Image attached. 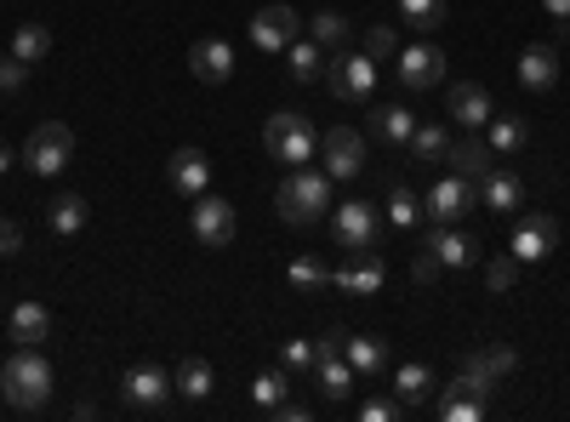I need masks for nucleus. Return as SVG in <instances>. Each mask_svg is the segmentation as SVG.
<instances>
[{"label": "nucleus", "mask_w": 570, "mask_h": 422, "mask_svg": "<svg viewBox=\"0 0 570 422\" xmlns=\"http://www.w3.org/2000/svg\"><path fill=\"white\" fill-rule=\"evenodd\" d=\"M0 394H7L12 411H40L46 400H52V360H46L40 349H23L0 365Z\"/></svg>", "instance_id": "1"}, {"label": "nucleus", "mask_w": 570, "mask_h": 422, "mask_svg": "<svg viewBox=\"0 0 570 422\" xmlns=\"http://www.w3.org/2000/svg\"><path fill=\"white\" fill-rule=\"evenodd\" d=\"M325 206H331V177L325 171H308V166H292V171H285V183L274 189V212H279V223H292V228L320 223Z\"/></svg>", "instance_id": "2"}, {"label": "nucleus", "mask_w": 570, "mask_h": 422, "mask_svg": "<svg viewBox=\"0 0 570 422\" xmlns=\"http://www.w3.org/2000/svg\"><path fill=\"white\" fill-rule=\"evenodd\" d=\"M263 149L292 171V166H308L320 155V131H314V120L303 109H274L268 126H263Z\"/></svg>", "instance_id": "3"}, {"label": "nucleus", "mask_w": 570, "mask_h": 422, "mask_svg": "<svg viewBox=\"0 0 570 422\" xmlns=\"http://www.w3.org/2000/svg\"><path fill=\"white\" fill-rule=\"evenodd\" d=\"M320 80L331 86V98H337V104L365 109L376 98V58L371 52H331V63H325Z\"/></svg>", "instance_id": "4"}, {"label": "nucleus", "mask_w": 570, "mask_h": 422, "mask_svg": "<svg viewBox=\"0 0 570 422\" xmlns=\"http://www.w3.org/2000/svg\"><path fill=\"white\" fill-rule=\"evenodd\" d=\"M513 365H519V354H513L508 343H485V349H473V354H462V371H456V389H468V394H480V400H491V394H497V383H502V377H513Z\"/></svg>", "instance_id": "5"}, {"label": "nucleus", "mask_w": 570, "mask_h": 422, "mask_svg": "<svg viewBox=\"0 0 570 422\" xmlns=\"http://www.w3.org/2000/svg\"><path fill=\"white\" fill-rule=\"evenodd\" d=\"M69 160H75V131H69L63 120H40V126L29 131V144H23V166H29L35 177H58Z\"/></svg>", "instance_id": "6"}, {"label": "nucleus", "mask_w": 570, "mask_h": 422, "mask_svg": "<svg viewBox=\"0 0 570 422\" xmlns=\"http://www.w3.org/2000/svg\"><path fill=\"white\" fill-rule=\"evenodd\" d=\"M331 241L348 257H376V206L371 200H343L331 217Z\"/></svg>", "instance_id": "7"}, {"label": "nucleus", "mask_w": 570, "mask_h": 422, "mask_svg": "<svg viewBox=\"0 0 570 422\" xmlns=\"http://www.w3.org/2000/svg\"><path fill=\"white\" fill-rule=\"evenodd\" d=\"M320 160H325V177L331 183H354L365 171V131L354 126H331L320 137Z\"/></svg>", "instance_id": "8"}, {"label": "nucleus", "mask_w": 570, "mask_h": 422, "mask_svg": "<svg viewBox=\"0 0 570 422\" xmlns=\"http://www.w3.org/2000/svg\"><path fill=\"white\" fill-rule=\"evenodd\" d=\"M473 206H480V183H468V177H440L434 189L422 195V217L428 223H462Z\"/></svg>", "instance_id": "9"}, {"label": "nucleus", "mask_w": 570, "mask_h": 422, "mask_svg": "<svg viewBox=\"0 0 570 422\" xmlns=\"http://www.w3.org/2000/svg\"><path fill=\"white\" fill-rule=\"evenodd\" d=\"M553 246H559V223H553L548 212H525V217L513 223L508 252H513L519 263H542V257H553Z\"/></svg>", "instance_id": "10"}, {"label": "nucleus", "mask_w": 570, "mask_h": 422, "mask_svg": "<svg viewBox=\"0 0 570 422\" xmlns=\"http://www.w3.org/2000/svg\"><path fill=\"white\" fill-rule=\"evenodd\" d=\"M188 228H195V241L200 246H228L234 241V206L228 200H217L212 189L206 195H195V212H188Z\"/></svg>", "instance_id": "11"}, {"label": "nucleus", "mask_w": 570, "mask_h": 422, "mask_svg": "<svg viewBox=\"0 0 570 422\" xmlns=\"http://www.w3.org/2000/svg\"><path fill=\"white\" fill-rule=\"evenodd\" d=\"M422 246L434 252L445 268H473V263H480V241H473L468 228H456V223H434L422 234Z\"/></svg>", "instance_id": "12"}, {"label": "nucleus", "mask_w": 570, "mask_h": 422, "mask_svg": "<svg viewBox=\"0 0 570 422\" xmlns=\"http://www.w3.org/2000/svg\"><path fill=\"white\" fill-rule=\"evenodd\" d=\"M292 40H303V18L292 7H263L252 18V46L257 52H285Z\"/></svg>", "instance_id": "13"}, {"label": "nucleus", "mask_w": 570, "mask_h": 422, "mask_svg": "<svg viewBox=\"0 0 570 422\" xmlns=\"http://www.w3.org/2000/svg\"><path fill=\"white\" fill-rule=\"evenodd\" d=\"M440 80H445V52H440V46H428V40L405 46V52H400V86L405 91H428Z\"/></svg>", "instance_id": "14"}, {"label": "nucleus", "mask_w": 570, "mask_h": 422, "mask_svg": "<svg viewBox=\"0 0 570 422\" xmlns=\"http://www.w3.org/2000/svg\"><path fill=\"white\" fill-rule=\"evenodd\" d=\"M188 69H195L200 86H223L234 75V46L223 35H200L195 46H188Z\"/></svg>", "instance_id": "15"}, {"label": "nucleus", "mask_w": 570, "mask_h": 422, "mask_svg": "<svg viewBox=\"0 0 570 422\" xmlns=\"http://www.w3.org/2000/svg\"><path fill=\"white\" fill-rule=\"evenodd\" d=\"M120 394H126L131 405H142V411H160L177 389H171V371H160V365H131L126 377H120Z\"/></svg>", "instance_id": "16"}, {"label": "nucleus", "mask_w": 570, "mask_h": 422, "mask_svg": "<svg viewBox=\"0 0 570 422\" xmlns=\"http://www.w3.org/2000/svg\"><path fill=\"white\" fill-rule=\"evenodd\" d=\"M445 115L462 126V131H480V126H491V91L480 86V80H462V86H451V98H445Z\"/></svg>", "instance_id": "17"}, {"label": "nucleus", "mask_w": 570, "mask_h": 422, "mask_svg": "<svg viewBox=\"0 0 570 422\" xmlns=\"http://www.w3.org/2000/svg\"><path fill=\"white\" fill-rule=\"evenodd\" d=\"M166 183H171L177 195L195 200V195H206V189H212V160H206L200 149H177V155L166 160Z\"/></svg>", "instance_id": "18"}, {"label": "nucleus", "mask_w": 570, "mask_h": 422, "mask_svg": "<svg viewBox=\"0 0 570 422\" xmlns=\"http://www.w3.org/2000/svg\"><path fill=\"white\" fill-rule=\"evenodd\" d=\"M365 126H371V137L383 149H405L411 131H416V115L400 109V104H376V109H365Z\"/></svg>", "instance_id": "19"}, {"label": "nucleus", "mask_w": 570, "mask_h": 422, "mask_svg": "<svg viewBox=\"0 0 570 422\" xmlns=\"http://www.w3.org/2000/svg\"><path fill=\"white\" fill-rule=\"evenodd\" d=\"M519 86L537 91V98L559 86V52H553V46L537 40V46H525V52H519Z\"/></svg>", "instance_id": "20"}, {"label": "nucleus", "mask_w": 570, "mask_h": 422, "mask_svg": "<svg viewBox=\"0 0 570 422\" xmlns=\"http://www.w3.org/2000/svg\"><path fill=\"white\" fill-rule=\"evenodd\" d=\"M445 160H451V171L468 177V183H480V177L497 166V155H491L485 137H451V144H445Z\"/></svg>", "instance_id": "21"}, {"label": "nucleus", "mask_w": 570, "mask_h": 422, "mask_svg": "<svg viewBox=\"0 0 570 422\" xmlns=\"http://www.w3.org/2000/svg\"><path fill=\"white\" fill-rule=\"evenodd\" d=\"M480 206H491V212H519L525 206V183H519L513 171H485L480 177Z\"/></svg>", "instance_id": "22"}, {"label": "nucleus", "mask_w": 570, "mask_h": 422, "mask_svg": "<svg viewBox=\"0 0 570 422\" xmlns=\"http://www.w3.org/2000/svg\"><path fill=\"white\" fill-rule=\"evenodd\" d=\"M343 360L354 365V377H376V371L389 365V343H383V337H354V332H343Z\"/></svg>", "instance_id": "23"}, {"label": "nucleus", "mask_w": 570, "mask_h": 422, "mask_svg": "<svg viewBox=\"0 0 570 422\" xmlns=\"http://www.w3.org/2000/svg\"><path fill=\"white\" fill-rule=\"evenodd\" d=\"M331 286H337V292H354V297L383 292V257H354V268H337V274H331Z\"/></svg>", "instance_id": "24"}, {"label": "nucleus", "mask_w": 570, "mask_h": 422, "mask_svg": "<svg viewBox=\"0 0 570 422\" xmlns=\"http://www.w3.org/2000/svg\"><path fill=\"white\" fill-rule=\"evenodd\" d=\"M46 337H52V314H46V303H18L12 308V343L40 349Z\"/></svg>", "instance_id": "25"}, {"label": "nucleus", "mask_w": 570, "mask_h": 422, "mask_svg": "<svg viewBox=\"0 0 570 422\" xmlns=\"http://www.w3.org/2000/svg\"><path fill=\"white\" fill-rule=\"evenodd\" d=\"M434 383H440V377H434L428 365H400V371H394V400H400L405 411H416L428 394H434Z\"/></svg>", "instance_id": "26"}, {"label": "nucleus", "mask_w": 570, "mask_h": 422, "mask_svg": "<svg viewBox=\"0 0 570 422\" xmlns=\"http://www.w3.org/2000/svg\"><path fill=\"white\" fill-rule=\"evenodd\" d=\"M348 35H354V23H348V12H314L308 18V40L314 46H325V52H343V46H348Z\"/></svg>", "instance_id": "27"}, {"label": "nucleus", "mask_w": 570, "mask_h": 422, "mask_svg": "<svg viewBox=\"0 0 570 422\" xmlns=\"http://www.w3.org/2000/svg\"><path fill=\"white\" fill-rule=\"evenodd\" d=\"M86 217H91V206H86V195H58L52 206H46V223H52V234H80L86 228Z\"/></svg>", "instance_id": "28"}, {"label": "nucleus", "mask_w": 570, "mask_h": 422, "mask_svg": "<svg viewBox=\"0 0 570 422\" xmlns=\"http://www.w3.org/2000/svg\"><path fill=\"white\" fill-rule=\"evenodd\" d=\"M525 137H531V126L519 120V115H491V126H485L491 155H513V149H525Z\"/></svg>", "instance_id": "29"}, {"label": "nucleus", "mask_w": 570, "mask_h": 422, "mask_svg": "<svg viewBox=\"0 0 570 422\" xmlns=\"http://www.w3.org/2000/svg\"><path fill=\"white\" fill-rule=\"evenodd\" d=\"M285 69H292V80H320L325 75V46L292 40V46H285Z\"/></svg>", "instance_id": "30"}, {"label": "nucleus", "mask_w": 570, "mask_h": 422, "mask_svg": "<svg viewBox=\"0 0 570 422\" xmlns=\"http://www.w3.org/2000/svg\"><path fill=\"white\" fill-rule=\"evenodd\" d=\"M212 383H217V377H212V365H206V360H183V365L171 371V389H177L183 400H206Z\"/></svg>", "instance_id": "31"}, {"label": "nucleus", "mask_w": 570, "mask_h": 422, "mask_svg": "<svg viewBox=\"0 0 570 422\" xmlns=\"http://www.w3.org/2000/svg\"><path fill=\"white\" fill-rule=\"evenodd\" d=\"M46 52H52V29H46V23H18V35H12V58H23V63H46Z\"/></svg>", "instance_id": "32"}, {"label": "nucleus", "mask_w": 570, "mask_h": 422, "mask_svg": "<svg viewBox=\"0 0 570 422\" xmlns=\"http://www.w3.org/2000/svg\"><path fill=\"white\" fill-rule=\"evenodd\" d=\"M400 18L411 29H422V35H434V29H445L451 7H445V0H400Z\"/></svg>", "instance_id": "33"}, {"label": "nucleus", "mask_w": 570, "mask_h": 422, "mask_svg": "<svg viewBox=\"0 0 570 422\" xmlns=\"http://www.w3.org/2000/svg\"><path fill=\"white\" fill-rule=\"evenodd\" d=\"M440 416H445V422H480V416H485V400L451 383V394L440 400Z\"/></svg>", "instance_id": "34"}, {"label": "nucleus", "mask_w": 570, "mask_h": 422, "mask_svg": "<svg viewBox=\"0 0 570 422\" xmlns=\"http://www.w3.org/2000/svg\"><path fill=\"white\" fill-rule=\"evenodd\" d=\"M445 144H451V131H445V126H428V120H422V126L411 131V144H405V149H411L416 160H445Z\"/></svg>", "instance_id": "35"}, {"label": "nucleus", "mask_w": 570, "mask_h": 422, "mask_svg": "<svg viewBox=\"0 0 570 422\" xmlns=\"http://www.w3.org/2000/svg\"><path fill=\"white\" fill-rule=\"evenodd\" d=\"M285 279H292L297 292H320V286H331V268L314 263V257H297L292 268H285Z\"/></svg>", "instance_id": "36"}, {"label": "nucleus", "mask_w": 570, "mask_h": 422, "mask_svg": "<svg viewBox=\"0 0 570 422\" xmlns=\"http://www.w3.org/2000/svg\"><path fill=\"white\" fill-rule=\"evenodd\" d=\"M389 217H394V228H416V217H422V200L405 189V183H394V195H389Z\"/></svg>", "instance_id": "37"}, {"label": "nucleus", "mask_w": 570, "mask_h": 422, "mask_svg": "<svg viewBox=\"0 0 570 422\" xmlns=\"http://www.w3.org/2000/svg\"><path fill=\"white\" fill-rule=\"evenodd\" d=\"M513 279H519V257H513V252L485 263V286H491L497 297H508V292H513Z\"/></svg>", "instance_id": "38"}, {"label": "nucleus", "mask_w": 570, "mask_h": 422, "mask_svg": "<svg viewBox=\"0 0 570 422\" xmlns=\"http://www.w3.org/2000/svg\"><path fill=\"white\" fill-rule=\"evenodd\" d=\"M285 389H292V383H285V365H279V371H263V377L252 383V394H257L263 411H274V405L285 400Z\"/></svg>", "instance_id": "39"}, {"label": "nucleus", "mask_w": 570, "mask_h": 422, "mask_svg": "<svg viewBox=\"0 0 570 422\" xmlns=\"http://www.w3.org/2000/svg\"><path fill=\"white\" fill-rule=\"evenodd\" d=\"M314 360H320V343H285V354H279V365H285V377H308L314 371Z\"/></svg>", "instance_id": "40"}, {"label": "nucleus", "mask_w": 570, "mask_h": 422, "mask_svg": "<svg viewBox=\"0 0 570 422\" xmlns=\"http://www.w3.org/2000/svg\"><path fill=\"white\" fill-rule=\"evenodd\" d=\"M365 52H371V58H400V35H394L389 23H371V29H365Z\"/></svg>", "instance_id": "41"}, {"label": "nucleus", "mask_w": 570, "mask_h": 422, "mask_svg": "<svg viewBox=\"0 0 570 422\" xmlns=\"http://www.w3.org/2000/svg\"><path fill=\"white\" fill-rule=\"evenodd\" d=\"M440 274H445V263H440L434 252L422 246V252H416V263H411V279H416L422 292H428V286H440Z\"/></svg>", "instance_id": "42"}, {"label": "nucleus", "mask_w": 570, "mask_h": 422, "mask_svg": "<svg viewBox=\"0 0 570 422\" xmlns=\"http://www.w3.org/2000/svg\"><path fill=\"white\" fill-rule=\"evenodd\" d=\"M23 80H29V63L7 52V58H0V91H18Z\"/></svg>", "instance_id": "43"}, {"label": "nucleus", "mask_w": 570, "mask_h": 422, "mask_svg": "<svg viewBox=\"0 0 570 422\" xmlns=\"http://www.w3.org/2000/svg\"><path fill=\"white\" fill-rule=\"evenodd\" d=\"M360 416H365V422H394V416H405V405H400V400H365Z\"/></svg>", "instance_id": "44"}, {"label": "nucleus", "mask_w": 570, "mask_h": 422, "mask_svg": "<svg viewBox=\"0 0 570 422\" xmlns=\"http://www.w3.org/2000/svg\"><path fill=\"white\" fill-rule=\"evenodd\" d=\"M23 252V228L12 217H0V257H18Z\"/></svg>", "instance_id": "45"}, {"label": "nucleus", "mask_w": 570, "mask_h": 422, "mask_svg": "<svg viewBox=\"0 0 570 422\" xmlns=\"http://www.w3.org/2000/svg\"><path fill=\"white\" fill-rule=\"evenodd\" d=\"M548 7V18H570V0H542Z\"/></svg>", "instance_id": "46"}, {"label": "nucleus", "mask_w": 570, "mask_h": 422, "mask_svg": "<svg viewBox=\"0 0 570 422\" xmlns=\"http://www.w3.org/2000/svg\"><path fill=\"white\" fill-rule=\"evenodd\" d=\"M0 171H12V149L7 144H0Z\"/></svg>", "instance_id": "47"}]
</instances>
